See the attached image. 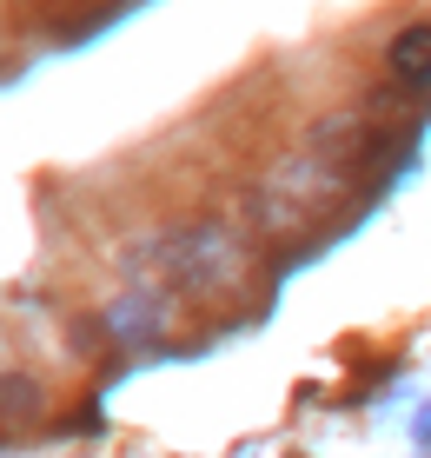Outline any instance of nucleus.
Here are the masks:
<instances>
[{"instance_id":"obj_1","label":"nucleus","mask_w":431,"mask_h":458,"mask_svg":"<svg viewBox=\"0 0 431 458\" xmlns=\"http://www.w3.org/2000/svg\"><path fill=\"white\" fill-rule=\"evenodd\" d=\"M345 193H352V173L318 160V153H299V160H285L273 180L252 193V233L259 240H306V233H318L332 213L345 207Z\"/></svg>"},{"instance_id":"obj_2","label":"nucleus","mask_w":431,"mask_h":458,"mask_svg":"<svg viewBox=\"0 0 431 458\" xmlns=\"http://www.w3.org/2000/svg\"><path fill=\"white\" fill-rule=\"evenodd\" d=\"M166 252H173V259H159V266H166L186 293H226L232 279H239V259H246V252H239V240H226L219 226L173 233Z\"/></svg>"},{"instance_id":"obj_3","label":"nucleus","mask_w":431,"mask_h":458,"mask_svg":"<svg viewBox=\"0 0 431 458\" xmlns=\"http://www.w3.org/2000/svg\"><path fill=\"white\" fill-rule=\"evenodd\" d=\"M392 81L398 87H431V21L405 27L392 40Z\"/></svg>"},{"instance_id":"obj_4","label":"nucleus","mask_w":431,"mask_h":458,"mask_svg":"<svg viewBox=\"0 0 431 458\" xmlns=\"http://www.w3.org/2000/svg\"><path fill=\"white\" fill-rule=\"evenodd\" d=\"M0 412H40V392L27 386V378H7V386H0Z\"/></svg>"}]
</instances>
